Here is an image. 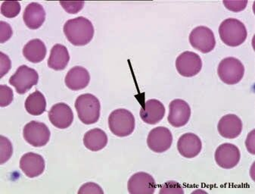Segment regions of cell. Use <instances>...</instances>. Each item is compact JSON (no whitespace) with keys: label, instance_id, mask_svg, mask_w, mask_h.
I'll list each match as a JSON object with an SVG mask.
<instances>
[{"label":"cell","instance_id":"obj_1","mask_svg":"<svg viewBox=\"0 0 255 194\" xmlns=\"http://www.w3.org/2000/svg\"><path fill=\"white\" fill-rule=\"evenodd\" d=\"M64 33L74 46H85L94 36V27L89 19L78 17L68 20L64 25Z\"/></svg>","mask_w":255,"mask_h":194},{"label":"cell","instance_id":"obj_2","mask_svg":"<svg viewBox=\"0 0 255 194\" xmlns=\"http://www.w3.org/2000/svg\"><path fill=\"white\" fill-rule=\"evenodd\" d=\"M219 34L223 43L237 47L246 41L248 32L245 24L238 19L227 18L220 25Z\"/></svg>","mask_w":255,"mask_h":194},{"label":"cell","instance_id":"obj_3","mask_svg":"<svg viewBox=\"0 0 255 194\" xmlns=\"http://www.w3.org/2000/svg\"><path fill=\"white\" fill-rule=\"evenodd\" d=\"M75 109L80 120L85 125H93L100 119L101 105L94 95L86 93L78 96Z\"/></svg>","mask_w":255,"mask_h":194},{"label":"cell","instance_id":"obj_4","mask_svg":"<svg viewBox=\"0 0 255 194\" xmlns=\"http://www.w3.org/2000/svg\"><path fill=\"white\" fill-rule=\"evenodd\" d=\"M135 125L133 115L127 109H116L109 115V129L112 134L120 138L130 135L135 129Z\"/></svg>","mask_w":255,"mask_h":194},{"label":"cell","instance_id":"obj_5","mask_svg":"<svg viewBox=\"0 0 255 194\" xmlns=\"http://www.w3.org/2000/svg\"><path fill=\"white\" fill-rule=\"evenodd\" d=\"M218 74L223 82L234 85L240 82L244 77L245 67L237 58L227 57L219 64Z\"/></svg>","mask_w":255,"mask_h":194},{"label":"cell","instance_id":"obj_6","mask_svg":"<svg viewBox=\"0 0 255 194\" xmlns=\"http://www.w3.org/2000/svg\"><path fill=\"white\" fill-rule=\"evenodd\" d=\"M39 81V75L36 70L27 65H21L10 77L9 84L15 88L19 94H24L36 85Z\"/></svg>","mask_w":255,"mask_h":194},{"label":"cell","instance_id":"obj_7","mask_svg":"<svg viewBox=\"0 0 255 194\" xmlns=\"http://www.w3.org/2000/svg\"><path fill=\"white\" fill-rule=\"evenodd\" d=\"M24 140L34 147L46 146L50 139V131L45 124L32 121L23 129Z\"/></svg>","mask_w":255,"mask_h":194},{"label":"cell","instance_id":"obj_8","mask_svg":"<svg viewBox=\"0 0 255 194\" xmlns=\"http://www.w3.org/2000/svg\"><path fill=\"white\" fill-rule=\"evenodd\" d=\"M189 42L194 49L202 53L211 52L216 46L214 33L209 27L205 26H199L194 28L189 35Z\"/></svg>","mask_w":255,"mask_h":194},{"label":"cell","instance_id":"obj_9","mask_svg":"<svg viewBox=\"0 0 255 194\" xmlns=\"http://www.w3.org/2000/svg\"><path fill=\"white\" fill-rule=\"evenodd\" d=\"M202 68V61L198 54L186 51L180 54L176 60V68L183 77H192L197 75Z\"/></svg>","mask_w":255,"mask_h":194},{"label":"cell","instance_id":"obj_10","mask_svg":"<svg viewBox=\"0 0 255 194\" xmlns=\"http://www.w3.org/2000/svg\"><path fill=\"white\" fill-rule=\"evenodd\" d=\"M214 158L220 167L224 169H231L240 163L241 153L237 146L226 143L221 144L216 150Z\"/></svg>","mask_w":255,"mask_h":194},{"label":"cell","instance_id":"obj_11","mask_svg":"<svg viewBox=\"0 0 255 194\" xmlns=\"http://www.w3.org/2000/svg\"><path fill=\"white\" fill-rule=\"evenodd\" d=\"M173 143V135L168 128L160 126L150 131L147 138L148 148L154 153H162L168 150Z\"/></svg>","mask_w":255,"mask_h":194},{"label":"cell","instance_id":"obj_12","mask_svg":"<svg viewBox=\"0 0 255 194\" xmlns=\"http://www.w3.org/2000/svg\"><path fill=\"white\" fill-rule=\"evenodd\" d=\"M190 117V106L186 101L176 99L170 103L167 120L172 126L181 128L189 122Z\"/></svg>","mask_w":255,"mask_h":194},{"label":"cell","instance_id":"obj_13","mask_svg":"<svg viewBox=\"0 0 255 194\" xmlns=\"http://www.w3.org/2000/svg\"><path fill=\"white\" fill-rule=\"evenodd\" d=\"M155 188V181L145 172L134 174L128 181V192L130 194H152Z\"/></svg>","mask_w":255,"mask_h":194},{"label":"cell","instance_id":"obj_14","mask_svg":"<svg viewBox=\"0 0 255 194\" xmlns=\"http://www.w3.org/2000/svg\"><path fill=\"white\" fill-rule=\"evenodd\" d=\"M49 119L55 128L65 129L73 123L74 114L68 105L59 103L51 108L49 112Z\"/></svg>","mask_w":255,"mask_h":194},{"label":"cell","instance_id":"obj_15","mask_svg":"<svg viewBox=\"0 0 255 194\" xmlns=\"http://www.w3.org/2000/svg\"><path fill=\"white\" fill-rule=\"evenodd\" d=\"M20 168L27 177L33 179L44 172L45 160L42 156L36 153H26L20 160Z\"/></svg>","mask_w":255,"mask_h":194},{"label":"cell","instance_id":"obj_16","mask_svg":"<svg viewBox=\"0 0 255 194\" xmlns=\"http://www.w3.org/2000/svg\"><path fill=\"white\" fill-rule=\"evenodd\" d=\"M243 122L240 117L234 114H228L221 118L218 125L221 136L227 139L238 138L243 131Z\"/></svg>","mask_w":255,"mask_h":194},{"label":"cell","instance_id":"obj_17","mask_svg":"<svg viewBox=\"0 0 255 194\" xmlns=\"http://www.w3.org/2000/svg\"><path fill=\"white\" fill-rule=\"evenodd\" d=\"M177 149L180 154L185 158H195L202 151V141L196 134L187 133L180 137L177 143Z\"/></svg>","mask_w":255,"mask_h":194},{"label":"cell","instance_id":"obj_18","mask_svg":"<svg viewBox=\"0 0 255 194\" xmlns=\"http://www.w3.org/2000/svg\"><path fill=\"white\" fill-rule=\"evenodd\" d=\"M141 119L145 123L148 125H155L164 119L165 115V108L159 100H148L145 102L141 109Z\"/></svg>","mask_w":255,"mask_h":194},{"label":"cell","instance_id":"obj_19","mask_svg":"<svg viewBox=\"0 0 255 194\" xmlns=\"http://www.w3.org/2000/svg\"><path fill=\"white\" fill-rule=\"evenodd\" d=\"M65 81V84L70 90L74 91L83 90L90 84V73L84 67H74L68 71Z\"/></svg>","mask_w":255,"mask_h":194},{"label":"cell","instance_id":"obj_20","mask_svg":"<svg viewBox=\"0 0 255 194\" xmlns=\"http://www.w3.org/2000/svg\"><path fill=\"white\" fill-rule=\"evenodd\" d=\"M24 23L28 28H40L46 20V11L40 4L31 2L26 7L23 14Z\"/></svg>","mask_w":255,"mask_h":194},{"label":"cell","instance_id":"obj_21","mask_svg":"<svg viewBox=\"0 0 255 194\" xmlns=\"http://www.w3.org/2000/svg\"><path fill=\"white\" fill-rule=\"evenodd\" d=\"M70 60L68 49L62 44H55L51 50L48 59V66L55 71L65 69Z\"/></svg>","mask_w":255,"mask_h":194},{"label":"cell","instance_id":"obj_22","mask_svg":"<svg viewBox=\"0 0 255 194\" xmlns=\"http://www.w3.org/2000/svg\"><path fill=\"white\" fill-rule=\"evenodd\" d=\"M46 47L40 39H33L29 41L23 49V55L32 63L41 62L46 55Z\"/></svg>","mask_w":255,"mask_h":194},{"label":"cell","instance_id":"obj_23","mask_svg":"<svg viewBox=\"0 0 255 194\" xmlns=\"http://www.w3.org/2000/svg\"><path fill=\"white\" fill-rule=\"evenodd\" d=\"M84 144L86 148L91 150V151H100L107 145V134L100 128L90 130V131H87L84 135Z\"/></svg>","mask_w":255,"mask_h":194},{"label":"cell","instance_id":"obj_24","mask_svg":"<svg viewBox=\"0 0 255 194\" xmlns=\"http://www.w3.org/2000/svg\"><path fill=\"white\" fill-rule=\"evenodd\" d=\"M25 109L31 115H40L46 111V101L41 92L35 91L29 95L25 101Z\"/></svg>","mask_w":255,"mask_h":194},{"label":"cell","instance_id":"obj_25","mask_svg":"<svg viewBox=\"0 0 255 194\" xmlns=\"http://www.w3.org/2000/svg\"><path fill=\"white\" fill-rule=\"evenodd\" d=\"M21 11V5L17 1H5L1 6V13L8 18L16 17Z\"/></svg>","mask_w":255,"mask_h":194},{"label":"cell","instance_id":"obj_26","mask_svg":"<svg viewBox=\"0 0 255 194\" xmlns=\"http://www.w3.org/2000/svg\"><path fill=\"white\" fill-rule=\"evenodd\" d=\"M1 140V164L6 163L12 155L13 149L11 142L8 138H5L3 136L0 138Z\"/></svg>","mask_w":255,"mask_h":194},{"label":"cell","instance_id":"obj_27","mask_svg":"<svg viewBox=\"0 0 255 194\" xmlns=\"http://www.w3.org/2000/svg\"><path fill=\"white\" fill-rule=\"evenodd\" d=\"M13 101V92L9 87L0 86V106L5 107Z\"/></svg>","mask_w":255,"mask_h":194},{"label":"cell","instance_id":"obj_28","mask_svg":"<svg viewBox=\"0 0 255 194\" xmlns=\"http://www.w3.org/2000/svg\"><path fill=\"white\" fill-rule=\"evenodd\" d=\"M160 194H184L183 187L176 182H167L161 186Z\"/></svg>","mask_w":255,"mask_h":194},{"label":"cell","instance_id":"obj_29","mask_svg":"<svg viewBox=\"0 0 255 194\" xmlns=\"http://www.w3.org/2000/svg\"><path fill=\"white\" fill-rule=\"evenodd\" d=\"M223 3L227 9L235 12H239L246 8L248 1H224Z\"/></svg>","mask_w":255,"mask_h":194},{"label":"cell","instance_id":"obj_30","mask_svg":"<svg viewBox=\"0 0 255 194\" xmlns=\"http://www.w3.org/2000/svg\"><path fill=\"white\" fill-rule=\"evenodd\" d=\"M64 9L70 14H76L84 7V2H61Z\"/></svg>","mask_w":255,"mask_h":194},{"label":"cell","instance_id":"obj_31","mask_svg":"<svg viewBox=\"0 0 255 194\" xmlns=\"http://www.w3.org/2000/svg\"><path fill=\"white\" fill-rule=\"evenodd\" d=\"M78 194H104V191L102 189L100 185L95 183L85 184L81 187V189L78 191Z\"/></svg>","mask_w":255,"mask_h":194},{"label":"cell","instance_id":"obj_32","mask_svg":"<svg viewBox=\"0 0 255 194\" xmlns=\"http://www.w3.org/2000/svg\"><path fill=\"white\" fill-rule=\"evenodd\" d=\"M0 24H1V32H0L1 37H0V40H1V43H4L11 38V34H12V30H11V26L5 21H1Z\"/></svg>","mask_w":255,"mask_h":194},{"label":"cell","instance_id":"obj_33","mask_svg":"<svg viewBox=\"0 0 255 194\" xmlns=\"http://www.w3.org/2000/svg\"><path fill=\"white\" fill-rule=\"evenodd\" d=\"M0 58H1V74L0 76L2 77L11 68V61L3 52L0 53Z\"/></svg>","mask_w":255,"mask_h":194},{"label":"cell","instance_id":"obj_34","mask_svg":"<svg viewBox=\"0 0 255 194\" xmlns=\"http://www.w3.org/2000/svg\"><path fill=\"white\" fill-rule=\"evenodd\" d=\"M246 147L249 153L252 154H255V131H252L250 134L248 135L247 140H246Z\"/></svg>","mask_w":255,"mask_h":194}]
</instances>
